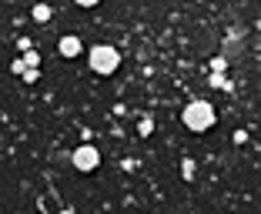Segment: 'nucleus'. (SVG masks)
Instances as JSON below:
<instances>
[{
	"label": "nucleus",
	"mask_w": 261,
	"mask_h": 214,
	"mask_svg": "<svg viewBox=\"0 0 261 214\" xmlns=\"http://www.w3.org/2000/svg\"><path fill=\"white\" fill-rule=\"evenodd\" d=\"M181 121H185V127H188V130L201 134V130L215 127V107L207 104V100H191V104L185 107V114H181Z\"/></svg>",
	"instance_id": "1"
},
{
	"label": "nucleus",
	"mask_w": 261,
	"mask_h": 214,
	"mask_svg": "<svg viewBox=\"0 0 261 214\" xmlns=\"http://www.w3.org/2000/svg\"><path fill=\"white\" fill-rule=\"evenodd\" d=\"M87 61H91V70H94V74H114L117 64H121V54H117L114 47H108V44H97L91 50V57H87Z\"/></svg>",
	"instance_id": "2"
},
{
	"label": "nucleus",
	"mask_w": 261,
	"mask_h": 214,
	"mask_svg": "<svg viewBox=\"0 0 261 214\" xmlns=\"http://www.w3.org/2000/svg\"><path fill=\"white\" fill-rule=\"evenodd\" d=\"M100 164V154H97V147L94 144H81L74 151V168L77 171H94Z\"/></svg>",
	"instance_id": "3"
},
{
	"label": "nucleus",
	"mask_w": 261,
	"mask_h": 214,
	"mask_svg": "<svg viewBox=\"0 0 261 214\" xmlns=\"http://www.w3.org/2000/svg\"><path fill=\"white\" fill-rule=\"evenodd\" d=\"M57 50H61L64 57H77V54H81V40H77V37H61Z\"/></svg>",
	"instance_id": "4"
},
{
	"label": "nucleus",
	"mask_w": 261,
	"mask_h": 214,
	"mask_svg": "<svg viewBox=\"0 0 261 214\" xmlns=\"http://www.w3.org/2000/svg\"><path fill=\"white\" fill-rule=\"evenodd\" d=\"M47 17H50V7H47V4H37V7H34V20H47Z\"/></svg>",
	"instance_id": "5"
},
{
	"label": "nucleus",
	"mask_w": 261,
	"mask_h": 214,
	"mask_svg": "<svg viewBox=\"0 0 261 214\" xmlns=\"http://www.w3.org/2000/svg\"><path fill=\"white\" fill-rule=\"evenodd\" d=\"M23 81H27V84H34V81H37V67H27V70H23Z\"/></svg>",
	"instance_id": "6"
},
{
	"label": "nucleus",
	"mask_w": 261,
	"mask_h": 214,
	"mask_svg": "<svg viewBox=\"0 0 261 214\" xmlns=\"http://www.w3.org/2000/svg\"><path fill=\"white\" fill-rule=\"evenodd\" d=\"M23 64H27V67H37L40 57H37V54H27V57H23Z\"/></svg>",
	"instance_id": "7"
},
{
	"label": "nucleus",
	"mask_w": 261,
	"mask_h": 214,
	"mask_svg": "<svg viewBox=\"0 0 261 214\" xmlns=\"http://www.w3.org/2000/svg\"><path fill=\"white\" fill-rule=\"evenodd\" d=\"M10 67H14V74H23V70H27V64H23V61H14Z\"/></svg>",
	"instance_id": "8"
},
{
	"label": "nucleus",
	"mask_w": 261,
	"mask_h": 214,
	"mask_svg": "<svg viewBox=\"0 0 261 214\" xmlns=\"http://www.w3.org/2000/svg\"><path fill=\"white\" fill-rule=\"evenodd\" d=\"M74 4H81V7H94L97 0H74Z\"/></svg>",
	"instance_id": "9"
}]
</instances>
